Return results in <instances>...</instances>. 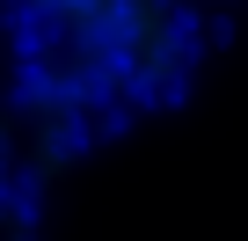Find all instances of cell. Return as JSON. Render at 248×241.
Returning <instances> with one entry per match:
<instances>
[{"instance_id":"cell-2","label":"cell","mask_w":248,"mask_h":241,"mask_svg":"<svg viewBox=\"0 0 248 241\" xmlns=\"http://www.w3.org/2000/svg\"><path fill=\"white\" fill-rule=\"evenodd\" d=\"M15 161V117H0V168Z\"/></svg>"},{"instance_id":"cell-1","label":"cell","mask_w":248,"mask_h":241,"mask_svg":"<svg viewBox=\"0 0 248 241\" xmlns=\"http://www.w3.org/2000/svg\"><path fill=\"white\" fill-rule=\"evenodd\" d=\"M37 44L15 110V161L59 176L95 117L161 102L190 80L197 15L190 0H15Z\"/></svg>"}]
</instances>
